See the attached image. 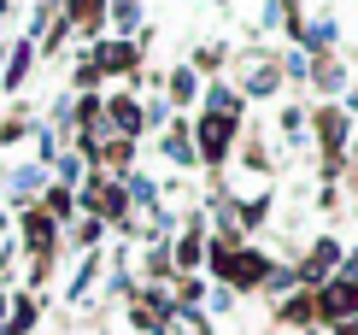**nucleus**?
I'll list each match as a JSON object with an SVG mask.
<instances>
[{"instance_id":"obj_7","label":"nucleus","mask_w":358,"mask_h":335,"mask_svg":"<svg viewBox=\"0 0 358 335\" xmlns=\"http://www.w3.org/2000/svg\"><path fill=\"white\" fill-rule=\"evenodd\" d=\"M24 235L36 241V253H48V247H53V224H48V218H24Z\"/></svg>"},{"instance_id":"obj_9","label":"nucleus","mask_w":358,"mask_h":335,"mask_svg":"<svg viewBox=\"0 0 358 335\" xmlns=\"http://www.w3.org/2000/svg\"><path fill=\"white\" fill-rule=\"evenodd\" d=\"M341 335H358V324H347V329H341Z\"/></svg>"},{"instance_id":"obj_6","label":"nucleus","mask_w":358,"mask_h":335,"mask_svg":"<svg viewBox=\"0 0 358 335\" xmlns=\"http://www.w3.org/2000/svg\"><path fill=\"white\" fill-rule=\"evenodd\" d=\"M112 124L124 130V135H136V130H141V112H136L129 100H112Z\"/></svg>"},{"instance_id":"obj_4","label":"nucleus","mask_w":358,"mask_h":335,"mask_svg":"<svg viewBox=\"0 0 358 335\" xmlns=\"http://www.w3.org/2000/svg\"><path fill=\"white\" fill-rule=\"evenodd\" d=\"M136 65V48H100V59H94V71H129Z\"/></svg>"},{"instance_id":"obj_2","label":"nucleus","mask_w":358,"mask_h":335,"mask_svg":"<svg viewBox=\"0 0 358 335\" xmlns=\"http://www.w3.org/2000/svg\"><path fill=\"white\" fill-rule=\"evenodd\" d=\"M317 312H323V317H352V312H358V288H352V282L323 288V294H317Z\"/></svg>"},{"instance_id":"obj_5","label":"nucleus","mask_w":358,"mask_h":335,"mask_svg":"<svg viewBox=\"0 0 358 335\" xmlns=\"http://www.w3.org/2000/svg\"><path fill=\"white\" fill-rule=\"evenodd\" d=\"M329 265H335V241H317V247H311V259H306V277H323Z\"/></svg>"},{"instance_id":"obj_1","label":"nucleus","mask_w":358,"mask_h":335,"mask_svg":"<svg viewBox=\"0 0 358 335\" xmlns=\"http://www.w3.org/2000/svg\"><path fill=\"white\" fill-rule=\"evenodd\" d=\"M212 265H217V277H229V282H264L271 277V265H264L259 253H212Z\"/></svg>"},{"instance_id":"obj_3","label":"nucleus","mask_w":358,"mask_h":335,"mask_svg":"<svg viewBox=\"0 0 358 335\" xmlns=\"http://www.w3.org/2000/svg\"><path fill=\"white\" fill-rule=\"evenodd\" d=\"M229 130H235V118L229 112H212V118H206V124H200V147H206V153H223V147H229Z\"/></svg>"},{"instance_id":"obj_8","label":"nucleus","mask_w":358,"mask_h":335,"mask_svg":"<svg viewBox=\"0 0 358 335\" xmlns=\"http://www.w3.org/2000/svg\"><path fill=\"white\" fill-rule=\"evenodd\" d=\"M317 130H323V142H329V147H341V135H347L341 112H317Z\"/></svg>"}]
</instances>
